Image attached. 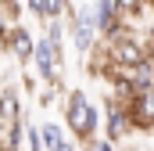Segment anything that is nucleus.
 Here are the masks:
<instances>
[{"label": "nucleus", "instance_id": "obj_7", "mask_svg": "<svg viewBox=\"0 0 154 151\" xmlns=\"http://www.w3.org/2000/svg\"><path fill=\"white\" fill-rule=\"evenodd\" d=\"M22 115H25V108H22L18 86H0V122H14Z\"/></svg>", "mask_w": 154, "mask_h": 151}, {"label": "nucleus", "instance_id": "obj_15", "mask_svg": "<svg viewBox=\"0 0 154 151\" xmlns=\"http://www.w3.org/2000/svg\"><path fill=\"white\" fill-rule=\"evenodd\" d=\"M111 151H136V148H125V144H115Z\"/></svg>", "mask_w": 154, "mask_h": 151}, {"label": "nucleus", "instance_id": "obj_12", "mask_svg": "<svg viewBox=\"0 0 154 151\" xmlns=\"http://www.w3.org/2000/svg\"><path fill=\"white\" fill-rule=\"evenodd\" d=\"M115 148V144H111V140H108V137H104V133H100V137H93V140H86V144H82V151H111Z\"/></svg>", "mask_w": 154, "mask_h": 151}, {"label": "nucleus", "instance_id": "obj_1", "mask_svg": "<svg viewBox=\"0 0 154 151\" xmlns=\"http://www.w3.org/2000/svg\"><path fill=\"white\" fill-rule=\"evenodd\" d=\"M61 108H65V130H68V137L79 140V148H82L86 140L100 137L104 115H100V108H97L82 90H68V94L61 97Z\"/></svg>", "mask_w": 154, "mask_h": 151}, {"label": "nucleus", "instance_id": "obj_14", "mask_svg": "<svg viewBox=\"0 0 154 151\" xmlns=\"http://www.w3.org/2000/svg\"><path fill=\"white\" fill-rule=\"evenodd\" d=\"M0 4H4V7H11L14 14H22V4H18V0H0Z\"/></svg>", "mask_w": 154, "mask_h": 151}, {"label": "nucleus", "instance_id": "obj_5", "mask_svg": "<svg viewBox=\"0 0 154 151\" xmlns=\"http://www.w3.org/2000/svg\"><path fill=\"white\" fill-rule=\"evenodd\" d=\"M125 112H129L133 133H151V126H154V94H133L125 101Z\"/></svg>", "mask_w": 154, "mask_h": 151}, {"label": "nucleus", "instance_id": "obj_3", "mask_svg": "<svg viewBox=\"0 0 154 151\" xmlns=\"http://www.w3.org/2000/svg\"><path fill=\"white\" fill-rule=\"evenodd\" d=\"M104 47H108V58H111V65H115V69H133V65H140V61H147V58H151L147 36H140L136 29H133V33H125V36L104 40Z\"/></svg>", "mask_w": 154, "mask_h": 151}, {"label": "nucleus", "instance_id": "obj_10", "mask_svg": "<svg viewBox=\"0 0 154 151\" xmlns=\"http://www.w3.org/2000/svg\"><path fill=\"white\" fill-rule=\"evenodd\" d=\"M14 25H22V14H14L11 7H4V4H0V43L14 33Z\"/></svg>", "mask_w": 154, "mask_h": 151}, {"label": "nucleus", "instance_id": "obj_4", "mask_svg": "<svg viewBox=\"0 0 154 151\" xmlns=\"http://www.w3.org/2000/svg\"><path fill=\"white\" fill-rule=\"evenodd\" d=\"M100 101H104V108H100V115H104L100 133H104L111 144H122V140L133 133V126H129V112H125V101H118L115 94H104Z\"/></svg>", "mask_w": 154, "mask_h": 151}, {"label": "nucleus", "instance_id": "obj_13", "mask_svg": "<svg viewBox=\"0 0 154 151\" xmlns=\"http://www.w3.org/2000/svg\"><path fill=\"white\" fill-rule=\"evenodd\" d=\"M54 151H79V140H75V137H65V140H61Z\"/></svg>", "mask_w": 154, "mask_h": 151}, {"label": "nucleus", "instance_id": "obj_6", "mask_svg": "<svg viewBox=\"0 0 154 151\" xmlns=\"http://www.w3.org/2000/svg\"><path fill=\"white\" fill-rule=\"evenodd\" d=\"M0 50H7V54H11L22 69H25V65H32V54H36V36H32L25 25H14V33L0 43Z\"/></svg>", "mask_w": 154, "mask_h": 151}, {"label": "nucleus", "instance_id": "obj_2", "mask_svg": "<svg viewBox=\"0 0 154 151\" xmlns=\"http://www.w3.org/2000/svg\"><path fill=\"white\" fill-rule=\"evenodd\" d=\"M68 43L75 47L79 58H86L97 43H100V33H97V18H93V4H75L68 11Z\"/></svg>", "mask_w": 154, "mask_h": 151}, {"label": "nucleus", "instance_id": "obj_11", "mask_svg": "<svg viewBox=\"0 0 154 151\" xmlns=\"http://www.w3.org/2000/svg\"><path fill=\"white\" fill-rule=\"evenodd\" d=\"M25 151H43L39 126H36V122H29V115H25Z\"/></svg>", "mask_w": 154, "mask_h": 151}, {"label": "nucleus", "instance_id": "obj_8", "mask_svg": "<svg viewBox=\"0 0 154 151\" xmlns=\"http://www.w3.org/2000/svg\"><path fill=\"white\" fill-rule=\"evenodd\" d=\"M39 137H43V151H54L65 137H68V130H65V122L47 119V122H39Z\"/></svg>", "mask_w": 154, "mask_h": 151}, {"label": "nucleus", "instance_id": "obj_9", "mask_svg": "<svg viewBox=\"0 0 154 151\" xmlns=\"http://www.w3.org/2000/svg\"><path fill=\"white\" fill-rule=\"evenodd\" d=\"M43 36L50 40L57 50H65V36H68V22L65 18H47L43 22Z\"/></svg>", "mask_w": 154, "mask_h": 151}]
</instances>
